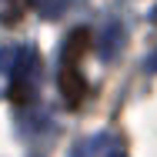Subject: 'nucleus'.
Wrapping results in <instances>:
<instances>
[{"label":"nucleus","mask_w":157,"mask_h":157,"mask_svg":"<svg viewBox=\"0 0 157 157\" xmlns=\"http://www.w3.org/2000/svg\"><path fill=\"white\" fill-rule=\"evenodd\" d=\"M37 77H40V57L33 47H17V57L10 67V100L13 104H30L37 94Z\"/></svg>","instance_id":"1"},{"label":"nucleus","mask_w":157,"mask_h":157,"mask_svg":"<svg viewBox=\"0 0 157 157\" xmlns=\"http://www.w3.org/2000/svg\"><path fill=\"white\" fill-rule=\"evenodd\" d=\"M77 63H80V60H60V74H57V84H60L63 104H67L70 110H77V107L84 104V97H87V80L80 77Z\"/></svg>","instance_id":"2"},{"label":"nucleus","mask_w":157,"mask_h":157,"mask_svg":"<svg viewBox=\"0 0 157 157\" xmlns=\"http://www.w3.org/2000/svg\"><path fill=\"white\" fill-rule=\"evenodd\" d=\"M121 47H124V27L114 20V24H107V27H104V33H100L97 54H100L104 60H114V57L121 54Z\"/></svg>","instance_id":"3"},{"label":"nucleus","mask_w":157,"mask_h":157,"mask_svg":"<svg viewBox=\"0 0 157 157\" xmlns=\"http://www.w3.org/2000/svg\"><path fill=\"white\" fill-rule=\"evenodd\" d=\"M24 7H27V0H7V7H3V20H7V24H17L20 13H24Z\"/></svg>","instance_id":"4"},{"label":"nucleus","mask_w":157,"mask_h":157,"mask_svg":"<svg viewBox=\"0 0 157 157\" xmlns=\"http://www.w3.org/2000/svg\"><path fill=\"white\" fill-rule=\"evenodd\" d=\"M37 7H40V13L50 20V17H60V10L67 7V0H37Z\"/></svg>","instance_id":"5"},{"label":"nucleus","mask_w":157,"mask_h":157,"mask_svg":"<svg viewBox=\"0 0 157 157\" xmlns=\"http://www.w3.org/2000/svg\"><path fill=\"white\" fill-rule=\"evenodd\" d=\"M144 67H147L151 74H157V50H154V54H151V57H147V60H144Z\"/></svg>","instance_id":"6"},{"label":"nucleus","mask_w":157,"mask_h":157,"mask_svg":"<svg viewBox=\"0 0 157 157\" xmlns=\"http://www.w3.org/2000/svg\"><path fill=\"white\" fill-rule=\"evenodd\" d=\"M110 157H127V154H124V151H114V154H110Z\"/></svg>","instance_id":"7"}]
</instances>
